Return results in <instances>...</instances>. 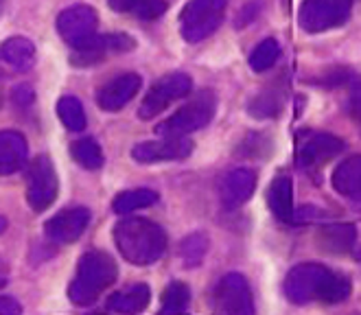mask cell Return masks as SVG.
Segmentation results:
<instances>
[{"instance_id":"603a6c76","label":"cell","mask_w":361,"mask_h":315,"mask_svg":"<svg viewBox=\"0 0 361 315\" xmlns=\"http://www.w3.org/2000/svg\"><path fill=\"white\" fill-rule=\"evenodd\" d=\"M210 239L206 233H193L188 235L182 243H180V259L184 263L186 269H193L197 265H202L206 252H208Z\"/></svg>"},{"instance_id":"cb8c5ba5","label":"cell","mask_w":361,"mask_h":315,"mask_svg":"<svg viewBox=\"0 0 361 315\" xmlns=\"http://www.w3.org/2000/svg\"><path fill=\"white\" fill-rule=\"evenodd\" d=\"M71 152H73V158L77 164H81L83 169H88V171H97L103 166V152H101V147L94 138H79L77 142H73L71 147Z\"/></svg>"},{"instance_id":"4dcf8cb0","label":"cell","mask_w":361,"mask_h":315,"mask_svg":"<svg viewBox=\"0 0 361 315\" xmlns=\"http://www.w3.org/2000/svg\"><path fill=\"white\" fill-rule=\"evenodd\" d=\"M11 99H13V103L18 105V108H29V105L33 103V99H35V94H33V90L29 86H16L13 92H11Z\"/></svg>"},{"instance_id":"7a4b0ae2","label":"cell","mask_w":361,"mask_h":315,"mask_svg":"<svg viewBox=\"0 0 361 315\" xmlns=\"http://www.w3.org/2000/svg\"><path fill=\"white\" fill-rule=\"evenodd\" d=\"M118 276L116 263L105 252H88L79 259L75 278L68 287V298L77 307H88L101 298V293L112 287Z\"/></svg>"},{"instance_id":"d6986e66","label":"cell","mask_w":361,"mask_h":315,"mask_svg":"<svg viewBox=\"0 0 361 315\" xmlns=\"http://www.w3.org/2000/svg\"><path fill=\"white\" fill-rule=\"evenodd\" d=\"M0 57H3L5 64H9L18 73H27L35 64V44L27 37H9L3 42L0 47Z\"/></svg>"},{"instance_id":"3957f363","label":"cell","mask_w":361,"mask_h":315,"mask_svg":"<svg viewBox=\"0 0 361 315\" xmlns=\"http://www.w3.org/2000/svg\"><path fill=\"white\" fill-rule=\"evenodd\" d=\"M217 112V97L212 90H202L186 105L169 116L164 123L156 125V134L166 138V136H178L186 138L188 134H193L197 130H204L206 125L215 118Z\"/></svg>"},{"instance_id":"5b68a950","label":"cell","mask_w":361,"mask_h":315,"mask_svg":"<svg viewBox=\"0 0 361 315\" xmlns=\"http://www.w3.org/2000/svg\"><path fill=\"white\" fill-rule=\"evenodd\" d=\"M333 276V271L317 263H300L285 278V296L293 304H307L311 300H320L322 293Z\"/></svg>"},{"instance_id":"d6a6232c","label":"cell","mask_w":361,"mask_h":315,"mask_svg":"<svg viewBox=\"0 0 361 315\" xmlns=\"http://www.w3.org/2000/svg\"><path fill=\"white\" fill-rule=\"evenodd\" d=\"M136 3H138V0H108V5H110L114 11H118V13L134 11Z\"/></svg>"},{"instance_id":"e575fe53","label":"cell","mask_w":361,"mask_h":315,"mask_svg":"<svg viewBox=\"0 0 361 315\" xmlns=\"http://www.w3.org/2000/svg\"><path fill=\"white\" fill-rule=\"evenodd\" d=\"M5 230H7V219H5V217H0V235H3Z\"/></svg>"},{"instance_id":"484cf974","label":"cell","mask_w":361,"mask_h":315,"mask_svg":"<svg viewBox=\"0 0 361 315\" xmlns=\"http://www.w3.org/2000/svg\"><path fill=\"white\" fill-rule=\"evenodd\" d=\"M190 304V289L176 280L164 289L162 296V315H184Z\"/></svg>"},{"instance_id":"f1b7e54d","label":"cell","mask_w":361,"mask_h":315,"mask_svg":"<svg viewBox=\"0 0 361 315\" xmlns=\"http://www.w3.org/2000/svg\"><path fill=\"white\" fill-rule=\"evenodd\" d=\"M281 110V103L276 101L271 94H261L252 101L250 105V114L252 116H259V118H267V116H276Z\"/></svg>"},{"instance_id":"9a60e30c","label":"cell","mask_w":361,"mask_h":315,"mask_svg":"<svg viewBox=\"0 0 361 315\" xmlns=\"http://www.w3.org/2000/svg\"><path fill=\"white\" fill-rule=\"evenodd\" d=\"M257 188V173L252 169H245V166H239V169H232L224 182H221V204L228 210H235L239 206H243L252 193Z\"/></svg>"},{"instance_id":"52a82bcc","label":"cell","mask_w":361,"mask_h":315,"mask_svg":"<svg viewBox=\"0 0 361 315\" xmlns=\"http://www.w3.org/2000/svg\"><path fill=\"white\" fill-rule=\"evenodd\" d=\"M353 0H305L298 11V25L307 33H322L344 25Z\"/></svg>"},{"instance_id":"277c9868","label":"cell","mask_w":361,"mask_h":315,"mask_svg":"<svg viewBox=\"0 0 361 315\" xmlns=\"http://www.w3.org/2000/svg\"><path fill=\"white\" fill-rule=\"evenodd\" d=\"M228 0H188L180 13L182 37L190 44L210 37L224 23Z\"/></svg>"},{"instance_id":"e0dca14e","label":"cell","mask_w":361,"mask_h":315,"mask_svg":"<svg viewBox=\"0 0 361 315\" xmlns=\"http://www.w3.org/2000/svg\"><path fill=\"white\" fill-rule=\"evenodd\" d=\"M333 188L348 199H361V156H350L333 171Z\"/></svg>"},{"instance_id":"d4e9b609","label":"cell","mask_w":361,"mask_h":315,"mask_svg":"<svg viewBox=\"0 0 361 315\" xmlns=\"http://www.w3.org/2000/svg\"><path fill=\"white\" fill-rule=\"evenodd\" d=\"M57 114L71 132H81L86 128V112L77 97H61L57 101Z\"/></svg>"},{"instance_id":"30bf717a","label":"cell","mask_w":361,"mask_h":315,"mask_svg":"<svg viewBox=\"0 0 361 315\" xmlns=\"http://www.w3.org/2000/svg\"><path fill=\"white\" fill-rule=\"evenodd\" d=\"M99 16L88 5H73L57 16V31L63 42H68L73 49L83 47L90 37L97 35Z\"/></svg>"},{"instance_id":"7402d4cb","label":"cell","mask_w":361,"mask_h":315,"mask_svg":"<svg viewBox=\"0 0 361 315\" xmlns=\"http://www.w3.org/2000/svg\"><path fill=\"white\" fill-rule=\"evenodd\" d=\"M158 202V193L152 188H132V191H123L121 195L114 197L112 210L116 215H130L138 208L154 206Z\"/></svg>"},{"instance_id":"2e32d148","label":"cell","mask_w":361,"mask_h":315,"mask_svg":"<svg viewBox=\"0 0 361 315\" xmlns=\"http://www.w3.org/2000/svg\"><path fill=\"white\" fill-rule=\"evenodd\" d=\"M29 147L23 134L18 132H0V175H11L20 171L27 162Z\"/></svg>"},{"instance_id":"7c38bea8","label":"cell","mask_w":361,"mask_h":315,"mask_svg":"<svg viewBox=\"0 0 361 315\" xmlns=\"http://www.w3.org/2000/svg\"><path fill=\"white\" fill-rule=\"evenodd\" d=\"M88 223H90V210L83 206H73V208H63L57 215H53L47 221L44 230H47V237L53 243L66 245V243L77 241L86 233Z\"/></svg>"},{"instance_id":"6da1fadb","label":"cell","mask_w":361,"mask_h":315,"mask_svg":"<svg viewBox=\"0 0 361 315\" xmlns=\"http://www.w3.org/2000/svg\"><path fill=\"white\" fill-rule=\"evenodd\" d=\"M114 243L127 263L145 267L162 259L166 233L152 219L132 217L114 226Z\"/></svg>"},{"instance_id":"4316f807","label":"cell","mask_w":361,"mask_h":315,"mask_svg":"<svg viewBox=\"0 0 361 315\" xmlns=\"http://www.w3.org/2000/svg\"><path fill=\"white\" fill-rule=\"evenodd\" d=\"M279 57H281L279 42H276L274 37H267L250 53V68L254 73H265L276 64V61H279Z\"/></svg>"},{"instance_id":"44dd1931","label":"cell","mask_w":361,"mask_h":315,"mask_svg":"<svg viewBox=\"0 0 361 315\" xmlns=\"http://www.w3.org/2000/svg\"><path fill=\"white\" fill-rule=\"evenodd\" d=\"M357 239V230L353 223H335V226H326L317 233V245H320L324 252H331V254H344L355 245Z\"/></svg>"},{"instance_id":"5bb4252c","label":"cell","mask_w":361,"mask_h":315,"mask_svg":"<svg viewBox=\"0 0 361 315\" xmlns=\"http://www.w3.org/2000/svg\"><path fill=\"white\" fill-rule=\"evenodd\" d=\"M344 152V140L333 134H315L311 136L298 154V164L302 169H317L326 162H331L335 156Z\"/></svg>"},{"instance_id":"f546056e","label":"cell","mask_w":361,"mask_h":315,"mask_svg":"<svg viewBox=\"0 0 361 315\" xmlns=\"http://www.w3.org/2000/svg\"><path fill=\"white\" fill-rule=\"evenodd\" d=\"M164 11H166L164 0H138L134 7V13L140 20H158Z\"/></svg>"},{"instance_id":"9c48e42d","label":"cell","mask_w":361,"mask_h":315,"mask_svg":"<svg viewBox=\"0 0 361 315\" xmlns=\"http://www.w3.org/2000/svg\"><path fill=\"white\" fill-rule=\"evenodd\" d=\"M215 315H254V300L241 274H226L215 287Z\"/></svg>"},{"instance_id":"ba28073f","label":"cell","mask_w":361,"mask_h":315,"mask_svg":"<svg viewBox=\"0 0 361 315\" xmlns=\"http://www.w3.org/2000/svg\"><path fill=\"white\" fill-rule=\"evenodd\" d=\"M59 182L55 166L49 156H37L27 175V202L35 213H44V210L57 199Z\"/></svg>"},{"instance_id":"1f68e13d","label":"cell","mask_w":361,"mask_h":315,"mask_svg":"<svg viewBox=\"0 0 361 315\" xmlns=\"http://www.w3.org/2000/svg\"><path fill=\"white\" fill-rule=\"evenodd\" d=\"M20 313H23V307H20L18 300L9 296H0V315H20Z\"/></svg>"},{"instance_id":"83f0119b","label":"cell","mask_w":361,"mask_h":315,"mask_svg":"<svg viewBox=\"0 0 361 315\" xmlns=\"http://www.w3.org/2000/svg\"><path fill=\"white\" fill-rule=\"evenodd\" d=\"M348 296H350V280L344 274H335L333 271V276H331L320 300L326 304H337V302H344Z\"/></svg>"},{"instance_id":"4fadbf2b","label":"cell","mask_w":361,"mask_h":315,"mask_svg":"<svg viewBox=\"0 0 361 315\" xmlns=\"http://www.w3.org/2000/svg\"><path fill=\"white\" fill-rule=\"evenodd\" d=\"M142 86V79L136 73H125L108 81L97 94V103L103 112H118L130 103Z\"/></svg>"},{"instance_id":"836d02e7","label":"cell","mask_w":361,"mask_h":315,"mask_svg":"<svg viewBox=\"0 0 361 315\" xmlns=\"http://www.w3.org/2000/svg\"><path fill=\"white\" fill-rule=\"evenodd\" d=\"M350 114H353V118L357 121V125L361 128V97L350 101Z\"/></svg>"},{"instance_id":"d590c367","label":"cell","mask_w":361,"mask_h":315,"mask_svg":"<svg viewBox=\"0 0 361 315\" xmlns=\"http://www.w3.org/2000/svg\"><path fill=\"white\" fill-rule=\"evenodd\" d=\"M0 103H3V94H0Z\"/></svg>"},{"instance_id":"8fae6325","label":"cell","mask_w":361,"mask_h":315,"mask_svg":"<svg viewBox=\"0 0 361 315\" xmlns=\"http://www.w3.org/2000/svg\"><path fill=\"white\" fill-rule=\"evenodd\" d=\"M193 152V140L166 136L152 142H140L132 149V158L140 164H156V162H173L186 160Z\"/></svg>"},{"instance_id":"ffe728a7","label":"cell","mask_w":361,"mask_h":315,"mask_svg":"<svg viewBox=\"0 0 361 315\" xmlns=\"http://www.w3.org/2000/svg\"><path fill=\"white\" fill-rule=\"evenodd\" d=\"M267 204L271 213L281 221H291L293 219V182L289 175H279L267 191Z\"/></svg>"},{"instance_id":"ac0fdd59","label":"cell","mask_w":361,"mask_h":315,"mask_svg":"<svg viewBox=\"0 0 361 315\" xmlns=\"http://www.w3.org/2000/svg\"><path fill=\"white\" fill-rule=\"evenodd\" d=\"M152 300V291L147 285H132L108 300V311L116 315H136L142 313Z\"/></svg>"},{"instance_id":"8992f818","label":"cell","mask_w":361,"mask_h":315,"mask_svg":"<svg viewBox=\"0 0 361 315\" xmlns=\"http://www.w3.org/2000/svg\"><path fill=\"white\" fill-rule=\"evenodd\" d=\"M190 90H193V79H190L186 73L164 75L162 79H158L149 88V92L145 94L140 108H138V118H142V121L156 118L173 101L184 99L186 94H190Z\"/></svg>"}]
</instances>
